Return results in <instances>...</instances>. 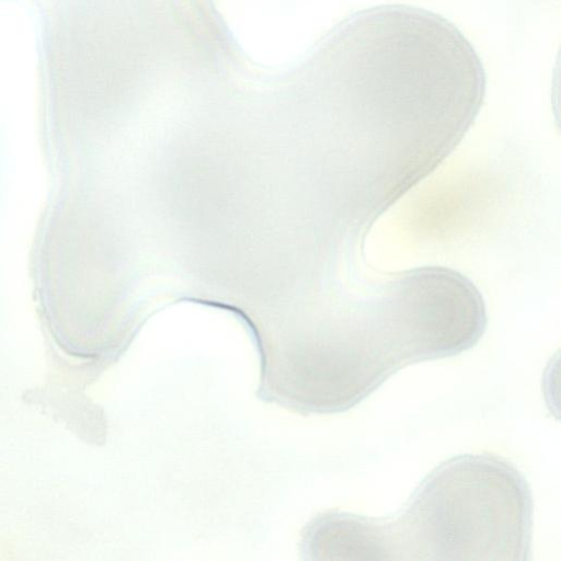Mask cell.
<instances>
[{
    "mask_svg": "<svg viewBox=\"0 0 561 561\" xmlns=\"http://www.w3.org/2000/svg\"><path fill=\"white\" fill-rule=\"evenodd\" d=\"M300 553L305 560H399L389 517H367L342 511L321 513L306 525Z\"/></svg>",
    "mask_w": 561,
    "mask_h": 561,
    "instance_id": "cell-3",
    "label": "cell"
},
{
    "mask_svg": "<svg viewBox=\"0 0 561 561\" xmlns=\"http://www.w3.org/2000/svg\"><path fill=\"white\" fill-rule=\"evenodd\" d=\"M379 299L408 365L470 350L488 323L479 289L448 267L420 266L394 274L382 284Z\"/></svg>",
    "mask_w": 561,
    "mask_h": 561,
    "instance_id": "cell-2",
    "label": "cell"
},
{
    "mask_svg": "<svg viewBox=\"0 0 561 561\" xmlns=\"http://www.w3.org/2000/svg\"><path fill=\"white\" fill-rule=\"evenodd\" d=\"M533 519L527 480L491 454L443 461L390 517L400 560H530Z\"/></svg>",
    "mask_w": 561,
    "mask_h": 561,
    "instance_id": "cell-1",
    "label": "cell"
}]
</instances>
